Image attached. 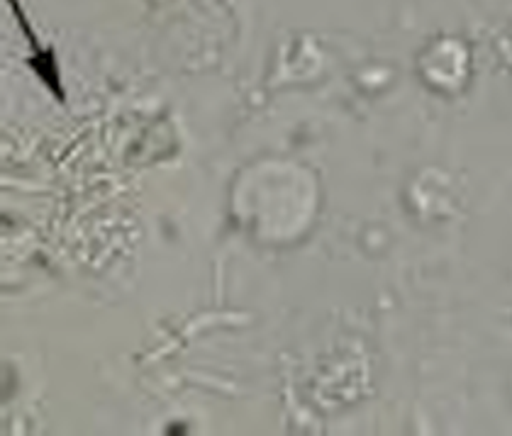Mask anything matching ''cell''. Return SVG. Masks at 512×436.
<instances>
[{"instance_id": "1", "label": "cell", "mask_w": 512, "mask_h": 436, "mask_svg": "<svg viewBox=\"0 0 512 436\" xmlns=\"http://www.w3.org/2000/svg\"><path fill=\"white\" fill-rule=\"evenodd\" d=\"M8 3H10V8H13L15 18H18V22H20L22 32H25L27 39H30V44H32V47H35V54H32V57H30L32 71H35V74L40 76L44 83H47L49 91L57 95L59 100H64V91H61L59 69H57V59H54V52H52V49H42L40 47V39H37L35 32H32L30 22H27L25 13H22L18 0H8Z\"/></svg>"}]
</instances>
